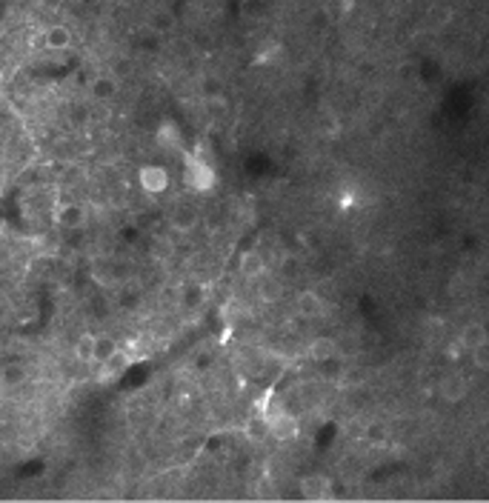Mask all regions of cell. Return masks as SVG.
I'll use <instances>...</instances> for the list:
<instances>
[{"label": "cell", "instance_id": "obj_24", "mask_svg": "<svg viewBox=\"0 0 489 503\" xmlns=\"http://www.w3.org/2000/svg\"><path fill=\"white\" fill-rule=\"evenodd\" d=\"M206 109H209L212 117H223L226 109H229V103H226L223 95H212V97H206Z\"/></svg>", "mask_w": 489, "mask_h": 503}, {"label": "cell", "instance_id": "obj_29", "mask_svg": "<svg viewBox=\"0 0 489 503\" xmlns=\"http://www.w3.org/2000/svg\"><path fill=\"white\" fill-rule=\"evenodd\" d=\"M387 435H384V429L380 426H369V440H375V444H380V440H384Z\"/></svg>", "mask_w": 489, "mask_h": 503}, {"label": "cell", "instance_id": "obj_4", "mask_svg": "<svg viewBox=\"0 0 489 503\" xmlns=\"http://www.w3.org/2000/svg\"><path fill=\"white\" fill-rule=\"evenodd\" d=\"M155 143L160 149H169V152H178L183 149V132L175 120H160V126L155 129Z\"/></svg>", "mask_w": 489, "mask_h": 503}, {"label": "cell", "instance_id": "obj_26", "mask_svg": "<svg viewBox=\"0 0 489 503\" xmlns=\"http://www.w3.org/2000/svg\"><path fill=\"white\" fill-rule=\"evenodd\" d=\"M358 200H360V195L355 192V189H344V192L338 195V209H341V212H349V209L358 206Z\"/></svg>", "mask_w": 489, "mask_h": 503}, {"label": "cell", "instance_id": "obj_27", "mask_svg": "<svg viewBox=\"0 0 489 503\" xmlns=\"http://www.w3.org/2000/svg\"><path fill=\"white\" fill-rule=\"evenodd\" d=\"M309 354H312V358H317V361H326V358H332V354H335V346H332V341H317L309 349Z\"/></svg>", "mask_w": 489, "mask_h": 503}, {"label": "cell", "instance_id": "obj_21", "mask_svg": "<svg viewBox=\"0 0 489 503\" xmlns=\"http://www.w3.org/2000/svg\"><path fill=\"white\" fill-rule=\"evenodd\" d=\"M317 132H321L324 137H338L341 135V120H338L335 115H324L321 123H317Z\"/></svg>", "mask_w": 489, "mask_h": 503}, {"label": "cell", "instance_id": "obj_5", "mask_svg": "<svg viewBox=\"0 0 489 503\" xmlns=\"http://www.w3.org/2000/svg\"><path fill=\"white\" fill-rule=\"evenodd\" d=\"M295 309H297L301 318L315 321V318H321L324 314V298L317 295V292H301V295L295 298Z\"/></svg>", "mask_w": 489, "mask_h": 503}, {"label": "cell", "instance_id": "obj_11", "mask_svg": "<svg viewBox=\"0 0 489 503\" xmlns=\"http://www.w3.org/2000/svg\"><path fill=\"white\" fill-rule=\"evenodd\" d=\"M44 44L52 52H66L72 46V32L66 26H49L46 35H44Z\"/></svg>", "mask_w": 489, "mask_h": 503}, {"label": "cell", "instance_id": "obj_7", "mask_svg": "<svg viewBox=\"0 0 489 503\" xmlns=\"http://www.w3.org/2000/svg\"><path fill=\"white\" fill-rule=\"evenodd\" d=\"M89 92H92V97L100 100V103L112 100V97L118 95V77H115V75H98V77L89 83Z\"/></svg>", "mask_w": 489, "mask_h": 503}, {"label": "cell", "instance_id": "obj_8", "mask_svg": "<svg viewBox=\"0 0 489 503\" xmlns=\"http://www.w3.org/2000/svg\"><path fill=\"white\" fill-rule=\"evenodd\" d=\"M301 495L306 500H324L329 497V480L324 475H309L301 480Z\"/></svg>", "mask_w": 489, "mask_h": 503}, {"label": "cell", "instance_id": "obj_12", "mask_svg": "<svg viewBox=\"0 0 489 503\" xmlns=\"http://www.w3.org/2000/svg\"><path fill=\"white\" fill-rule=\"evenodd\" d=\"M238 269L243 278H261L264 269H266V260L261 258V252H243L241 260H238Z\"/></svg>", "mask_w": 489, "mask_h": 503}, {"label": "cell", "instance_id": "obj_15", "mask_svg": "<svg viewBox=\"0 0 489 503\" xmlns=\"http://www.w3.org/2000/svg\"><path fill=\"white\" fill-rule=\"evenodd\" d=\"M284 55V46L278 40H272V44H264V49L252 57V66H272V63H278Z\"/></svg>", "mask_w": 489, "mask_h": 503}, {"label": "cell", "instance_id": "obj_16", "mask_svg": "<svg viewBox=\"0 0 489 503\" xmlns=\"http://www.w3.org/2000/svg\"><path fill=\"white\" fill-rule=\"evenodd\" d=\"M149 29H152L155 35H169L175 29V15L169 9H158L152 12V17H149Z\"/></svg>", "mask_w": 489, "mask_h": 503}, {"label": "cell", "instance_id": "obj_20", "mask_svg": "<svg viewBox=\"0 0 489 503\" xmlns=\"http://www.w3.org/2000/svg\"><path fill=\"white\" fill-rule=\"evenodd\" d=\"M355 9V0H329V6H326V15L335 20H344L349 12Z\"/></svg>", "mask_w": 489, "mask_h": 503}, {"label": "cell", "instance_id": "obj_14", "mask_svg": "<svg viewBox=\"0 0 489 503\" xmlns=\"http://www.w3.org/2000/svg\"><path fill=\"white\" fill-rule=\"evenodd\" d=\"M486 338H489V334H486V326H483V323H466V326L461 329V338H458V341L463 343V349L472 352V349H475L478 343H483Z\"/></svg>", "mask_w": 489, "mask_h": 503}, {"label": "cell", "instance_id": "obj_6", "mask_svg": "<svg viewBox=\"0 0 489 503\" xmlns=\"http://www.w3.org/2000/svg\"><path fill=\"white\" fill-rule=\"evenodd\" d=\"M466 392H470V383H466V377H461V374H450V377H443L441 381V397L443 401H450V404L463 401Z\"/></svg>", "mask_w": 489, "mask_h": 503}, {"label": "cell", "instance_id": "obj_9", "mask_svg": "<svg viewBox=\"0 0 489 503\" xmlns=\"http://www.w3.org/2000/svg\"><path fill=\"white\" fill-rule=\"evenodd\" d=\"M198 220H201V215H198L195 206H189V203L175 206V212H172V226L178 229V232H192V229L198 226Z\"/></svg>", "mask_w": 489, "mask_h": 503}, {"label": "cell", "instance_id": "obj_25", "mask_svg": "<svg viewBox=\"0 0 489 503\" xmlns=\"http://www.w3.org/2000/svg\"><path fill=\"white\" fill-rule=\"evenodd\" d=\"M472 361H475L478 369H486L489 372V338L472 349Z\"/></svg>", "mask_w": 489, "mask_h": 503}, {"label": "cell", "instance_id": "obj_18", "mask_svg": "<svg viewBox=\"0 0 489 503\" xmlns=\"http://www.w3.org/2000/svg\"><path fill=\"white\" fill-rule=\"evenodd\" d=\"M75 358L80 363H95V334H80L75 343Z\"/></svg>", "mask_w": 489, "mask_h": 503}, {"label": "cell", "instance_id": "obj_28", "mask_svg": "<svg viewBox=\"0 0 489 503\" xmlns=\"http://www.w3.org/2000/svg\"><path fill=\"white\" fill-rule=\"evenodd\" d=\"M189 158H195V160H206V163H209V160H212V149H209V146H206L203 140H198V146H195V152H192V155H189Z\"/></svg>", "mask_w": 489, "mask_h": 503}, {"label": "cell", "instance_id": "obj_22", "mask_svg": "<svg viewBox=\"0 0 489 503\" xmlns=\"http://www.w3.org/2000/svg\"><path fill=\"white\" fill-rule=\"evenodd\" d=\"M0 377H3V383H6V386H20V383L26 381V369H24V366H17V363H12V366H6V369H3V374H0Z\"/></svg>", "mask_w": 489, "mask_h": 503}, {"label": "cell", "instance_id": "obj_19", "mask_svg": "<svg viewBox=\"0 0 489 503\" xmlns=\"http://www.w3.org/2000/svg\"><path fill=\"white\" fill-rule=\"evenodd\" d=\"M118 349V343L112 338H106V334H100V338H95V363H106L112 358V352Z\"/></svg>", "mask_w": 489, "mask_h": 503}, {"label": "cell", "instance_id": "obj_23", "mask_svg": "<svg viewBox=\"0 0 489 503\" xmlns=\"http://www.w3.org/2000/svg\"><path fill=\"white\" fill-rule=\"evenodd\" d=\"M301 272H304V263L297 260L295 255H286V258L281 260V275H284V278H301Z\"/></svg>", "mask_w": 489, "mask_h": 503}, {"label": "cell", "instance_id": "obj_13", "mask_svg": "<svg viewBox=\"0 0 489 503\" xmlns=\"http://www.w3.org/2000/svg\"><path fill=\"white\" fill-rule=\"evenodd\" d=\"M106 369H103V377H118V374H123L126 369L132 366V354L126 352V349H115L112 352V358L103 363Z\"/></svg>", "mask_w": 489, "mask_h": 503}, {"label": "cell", "instance_id": "obj_17", "mask_svg": "<svg viewBox=\"0 0 489 503\" xmlns=\"http://www.w3.org/2000/svg\"><path fill=\"white\" fill-rule=\"evenodd\" d=\"M258 295L264 303H278L284 298V283L278 278H264L258 286Z\"/></svg>", "mask_w": 489, "mask_h": 503}, {"label": "cell", "instance_id": "obj_2", "mask_svg": "<svg viewBox=\"0 0 489 503\" xmlns=\"http://www.w3.org/2000/svg\"><path fill=\"white\" fill-rule=\"evenodd\" d=\"M266 432H269V437L278 440V444H286V440H295L301 435V421L289 412H272L266 417Z\"/></svg>", "mask_w": 489, "mask_h": 503}, {"label": "cell", "instance_id": "obj_1", "mask_svg": "<svg viewBox=\"0 0 489 503\" xmlns=\"http://www.w3.org/2000/svg\"><path fill=\"white\" fill-rule=\"evenodd\" d=\"M183 183L189 192H198V195H206L212 189L218 186V172L215 166L206 163V160H195L186 155V169H183Z\"/></svg>", "mask_w": 489, "mask_h": 503}, {"label": "cell", "instance_id": "obj_3", "mask_svg": "<svg viewBox=\"0 0 489 503\" xmlns=\"http://www.w3.org/2000/svg\"><path fill=\"white\" fill-rule=\"evenodd\" d=\"M138 183H140V189L146 195H160V192H166V186H169V172L163 169V166H143V169L138 172Z\"/></svg>", "mask_w": 489, "mask_h": 503}, {"label": "cell", "instance_id": "obj_10", "mask_svg": "<svg viewBox=\"0 0 489 503\" xmlns=\"http://www.w3.org/2000/svg\"><path fill=\"white\" fill-rule=\"evenodd\" d=\"M57 223L63 226V229H80L83 223H86V206H80V203H66L57 212Z\"/></svg>", "mask_w": 489, "mask_h": 503}]
</instances>
